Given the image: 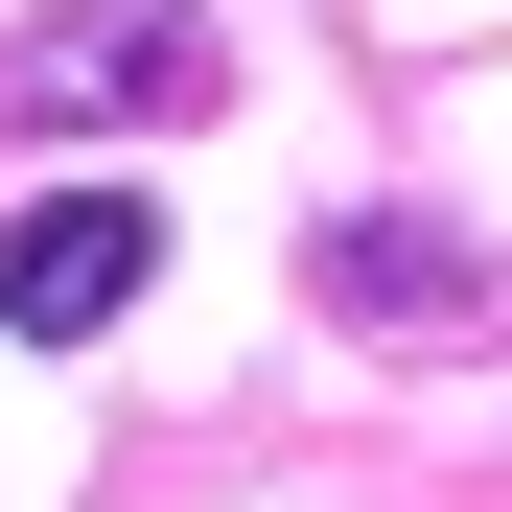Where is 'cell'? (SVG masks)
<instances>
[{
    "label": "cell",
    "instance_id": "obj_1",
    "mask_svg": "<svg viewBox=\"0 0 512 512\" xmlns=\"http://www.w3.org/2000/svg\"><path fill=\"white\" fill-rule=\"evenodd\" d=\"M210 94H233L210 0H47V24H24V117H94V140H140V117H210Z\"/></svg>",
    "mask_w": 512,
    "mask_h": 512
},
{
    "label": "cell",
    "instance_id": "obj_2",
    "mask_svg": "<svg viewBox=\"0 0 512 512\" xmlns=\"http://www.w3.org/2000/svg\"><path fill=\"white\" fill-rule=\"evenodd\" d=\"M140 280H163V210L140 187H24L0 210V350H94Z\"/></svg>",
    "mask_w": 512,
    "mask_h": 512
}]
</instances>
